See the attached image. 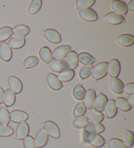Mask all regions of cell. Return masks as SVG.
Wrapping results in <instances>:
<instances>
[{
	"label": "cell",
	"mask_w": 134,
	"mask_h": 148,
	"mask_svg": "<svg viewBox=\"0 0 134 148\" xmlns=\"http://www.w3.org/2000/svg\"><path fill=\"white\" fill-rule=\"evenodd\" d=\"M83 138L85 142L88 143L95 147H101L105 144V139L99 134H87L84 131Z\"/></svg>",
	"instance_id": "obj_1"
},
{
	"label": "cell",
	"mask_w": 134,
	"mask_h": 148,
	"mask_svg": "<svg viewBox=\"0 0 134 148\" xmlns=\"http://www.w3.org/2000/svg\"><path fill=\"white\" fill-rule=\"evenodd\" d=\"M108 63L101 62L93 67L91 72V76L94 80H101L107 74Z\"/></svg>",
	"instance_id": "obj_2"
},
{
	"label": "cell",
	"mask_w": 134,
	"mask_h": 148,
	"mask_svg": "<svg viewBox=\"0 0 134 148\" xmlns=\"http://www.w3.org/2000/svg\"><path fill=\"white\" fill-rule=\"evenodd\" d=\"M43 129L47 132L48 136L53 138H59L60 136V129L55 122L52 121H47L43 123Z\"/></svg>",
	"instance_id": "obj_3"
},
{
	"label": "cell",
	"mask_w": 134,
	"mask_h": 148,
	"mask_svg": "<svg viewBox=\"0 0 134 148\" xmlns=\"http://www.w3.org/2000/svg\"><path fill=\"white\" fill-rule=\"evenodd\" d=\"M71 50L69 45H61L56 48L52 52V58L54 60H61L66 58Z\"/></svg>",
	"instance_id": "obj_4"
},
{
	"label": "cell",
	"mask_w": 134,
	"mask_h": 148,
	"mask_svg": "<svg viewBox=\"0 0 134 148\" xmlns=\"http://www.w3.org/2000/svg\"><path fill=\"white\" fill-rule=\"evenodd\" d=\"M78 14L80 18L86 22H92L96 21L98 19L96 12L90 8L79 10Z\"/></svg>",
	"instance_id": "obj_5"
},
{
	"label": "cell",
	"mask_w": 134,
	"mask_h": 148,
	"mask_svg": "<svg viewBox=\"0 0 134 148\" xmlns=\"http://www.w3.org/2000/svg\"><path fill=\"white\" fill-rule=\"evenodd\" d=\"M105 127L104 125L96 122H88L84 127V131L87 134H99L105 131Z\"/></svg>",
	"instance_id": "obj_6"
},
{
	"label": "cell",
	"mask_w": 134,
	"mask_h": 148,
	"mask_svg": "<svg viewBox=\"0 0 134 148\" xmlns=\"http://www.w3.org/2000/svg\"><path fill=\"white\" fill-rule=\"evenodd\" d=\"M120 73V64L117 59H113L108 63L107 73L111 78H117Z\"/></svg>",
	"instance_id": "obj_7"
},
{
	"label": "cell",
	"mask_w": 134,
	"mask_h": 148,
	"mask_svg": "<svg viewBox=\"0 0 134 148\" xmlns=\"http://www.w3.org/2000/svg\"><path fill=\"white\" fill-rule=\"evenodd\" d=\"M43 36L48 42L52 44H58L61 40L60 34L53 29H48L43 33Z\"/></svg>",
	"instance_id": "obj_8"
},
{
	"label": "cell",
	"mask_w": 134,
	"mask_h": 148,
	"mask_svg": "<svg viewBox=\"0 0 134 148\" xmlns=\"http://www.w3.org/2000/svg\"><path fill=\"white\" fill-rule=\"evenodd\" d=\"M10 121L15 123H20L24 122L28 119V114L22 110H13L9 113Z\"/></svg>",
	"instance_id": "obj_9"
},
{
	"label": "cell",
	"mask_w": 134,
	"mask_h": 148,
	"mask_svg": "<svg viewBox=\"0 0 134 148\" xmlns=\"http://www.w3.org/2000/svg\"><path fill=\"white\" fill-rule=\"evenodd\" d=\"M103 20H104V21L105 23H107L108 24L116 25L122 23L124 20V18L123 17V16H121V15L111 12L105 15Z\"/></svg>",
	"instance_id": "obj_10"
},
{
	"label": "cell",
	"mask_w": 134,
	"mask_h": 148,
	"mask_svg": "<svg viewBox=\"0 0 134 148\" xmlns=\"http://www.w3.org/2000/svg\"><path fill=\"white\" fill-rule=\"evenodd\" d=\"M111 7L113 11V12L121 15V16L126 14L128 12L126 4L124 1H119V0L113 1L111 3Z\"/></svg>",
	"instance_id": "obj_11"
},
{
	"label": "cell",
	"mask_w": 134,
	"mask_h": 148,
	"mask_svg": "<svg viewBox=\"0 0 134 148\" xmlns=\"http://www.w3.org/2000/svg\"><path fill=\"white\" fill-rule=\"evenodd\" d=\"M30 132V127L26 122H22L18 125L16 129V139L24 140L26 137L28 136Z\"/></svg>",
	"instance_id": "obj_12"
},
{
	"label": "cell",
	"mask_w": 134,
	"mask_h": 148,
	"mask_svg": "<svg viewBox=\"0 0 134 148\" xmlns=\"http://www.w3.org/2000/svg\"><path fill=\"white\" fill-rule=\"evenodd\" d=\"M35 143L36 147L38 148L43 147L47 144L48 140V136L43 129H40L36 134L35 137Z\"/></svg>",
	"instance_id": "obj_13"
},
{
	"label": "cell",
	"mask_w": 134,
	"mask_h": 148,
	"mask_svg": "<svg viewBox=\"0 0 134 148\" xmlns=\"http://www.w3.org/2000/svg\"><path fill=\"white\" fill-rule=\"evenodd\" d=\"M104 110L105 112V116H106L107 118L111 119L115 117V116L117 114L118 110L115 104V101L113 100V99L108 100Z\"/></svg>",
	"instance_id": "obj_14"
},
{
	"label": "cell",
	"mask_w": 134,
	"mask_h": 148,
	"mask_svg": "<svg viewBox=\"0 0 134 148\" xmlns=\"http://www.w3.org/2000/svg\"><path fill=\"white\" fill-rule=\"evenodd\" d=\"M9 86L12 92L15 94H19L23 88L22 82L15 76H11L9 78Z\"/></svg>",
	"instance_id": "obj_15"
},
{
	"label": "cell",
	"mask_w": 134,
	"mask_h": 148,
	"mask_svg": "<svg viewBox=\"0 0 134 148\" xmlns=\"http://www.w3.org/2000/svg\"><path fill=\"white\" fill-rule=\"evenodd\" d=\"M66 62L67 65H68V67H69V69H70L74 70L78 67V54H77L75 51L71 50L69 52L68 56H66Z\"/></svg>",
	"instance_id": "obj_16"
},
{
	"label": "cell",
	"mask_w": 134,
	"mask_h": 148,
	"mask_svg": "<svg viewBox=\"0 0 134 148\" xmlns=\"http://www.w3.org/2000/svg\"><path fill=\"white\" fill-rule=\"evenodd\" d=\"M96 92L94 90L90 89V90L85 91L84 97V104L86 108L88 109H92L94 106V103L96 99Z\"/></svg>",
	"instance_id": "obj_17"
},
{
	"label": "cell",
	"mask_w": 134,
	"mask_h": 148,
	"mask_svg": "<svg viewBox=\"0 0 134 148\" xmlns=\"http://www.w3.org/2000/svg\"><path fill=\"white\" fill-rule=\"evenodd\" d=\"M48 67L50 69L55 73H61V71L68 69L66 60H54L48 63Z\"/></svg>",
	"instance_id": "obj_18"
},
{
	"label": "cell",
	"mask_w": 134,
	"mask_h": 148,
	"mask_svg": "<svg viewBox=\"0 0 134 148\" xmlns=\"http://www.w3.org/2000/svg\"><path fill=\"white\" fill-rule=\"evenodd\" d=\"M86 116L88 119L90 120L92 122L100 123L104 119V115L102 112H97L94 109H88L86 111Z\"/></svg>",
	"instance_id": "obj_19"
},
{
	"label": "cell",
	"mask_w": 134,
	"mask_h": 148,
	"mask_svg": "<svg viewBox=\"0 0 134 148\" xmlns=\"http://www.w3.org/2000/svg\"><path fill=\"white\" fill-rule=\"evenodd\" d=\"M117 44L123 47H128L133 45L134 43V37L133 35L129 34H123L118 36L116 39Z\"/></svg>",
	"instance_id": "obj_20"
},
{
	"label": "cell",
	"mask_w": 134,
	"mask_h": 148,
	"mask_svg": "<svg viewBox=\"0 0 134 148\" xmlns=\"http://www.w3.org/2000/svg\"><path fill=\"white\" fill-rule=\"evenodd\" d=\"M47 80L48 86L53 90H60L62 88V84L59 80L58 76L55 74H48L47 77Z\"/></svg>",
	"instance_id": "obj_21"
},
{
	"label": "cell",
	"mask_w": 134,
	"mask_h": 148,
	"mask_svg": "<svg viewBox=\"0 0 134 148\" xmlns=\"http://www.w3.org/2000/svg\"><path fill=\"white\" fill-rule=\"evenodd\" d=\"M12 56L11 48L6 42H3L0 45V58L3 62H8L11 60Z\"/></svg>",
	"instance_id": "obj_22"
},
{
	"label": "cell",
	"mask_w": 134,
	"mask_h": 148,
	"mask_svg": "<svg viewBox=\"0 0 134 148\" xmlns=\"http://www.w3.org/2000/svg\"><path fill=\"white\" fill-rule=\"evenodd\" d=\"M107 101V97L104 95V94H103L102 93H99L96 97V99H95L93 106L94 109L97 112H103L104 111L105 105H106Z\"/></svg>",
	"instance_id": "obj_23"
},
{
	"label": "cell",
	"mask_w": 134,
	"mask_h": 148,
	"mask_svg": "<svg viewBox=\"0 0 134 148\" xmlns=\"http://www.w3.org/2000/svg\"><path fill=\"white\" fill-rule=\"evenodd\" d=\"M109 87L111 90L115 94L122 93L124 84L122 82L117 78H111L109 80Z\"/></svg>",
	"instance_id": "obj_24"
},
{
	"label": "cell",
	"mask_w": 134,
	"mask_h": 148,
	"mask_svg": "<svg viewBox=\"0 0 134 148\" xmlns=\"http://www.w3.org/2000/svg\"><path fill=\"white\" fill-rule=\"evenodd\" d=\"M15 101H16L15 94L10 89H7L3 93L2 103H3L4 105L6 107H11L15 104Z\"/></svg>",
	"instance_id": "obj_25"
},
{
	"label": "cell",
	"mask_w": 134,
	"mask_h": 148,
	"mask_svg": "<svg viewBox=\"0 0 134 148\" xmlns=\"http://www.w3.org/2000/svg\"><path fill=\"white\" fill-rule=\"evenodd\" d=\"M30 32V27L26 25H17L12 29V35L16 37H24Z\"/></svg>",
	"instance_id": "obj_26"
},
{
	"label": "cell",
	"mask_w": 134,
	"mask_h": 148,
	"mask_svg": "<svg viewBox=\"0 0 134 148\" xmlns=\"http://www.w3.org/2000/svg\"><path fill=\"white\" fill-rule=\"evenodd\" d=\"M26 43V39L24 37H14L9 40V47L12 49L17 50L24 47Z\"/></svg>",
	"instance_id": "obj_27"
},
{
	"label": "cell",
	"mask_w": 134,
	"mask_h": 148,
	"mask_svg": "<svg viewBox=\"0 0 134 148\" xmlns=\"http://www.w3.org/2000/svg\"><path fill=\"white\" fill-rule=\"evenodd\" d=\"M78 60L79 62L84 65H90L96 62V59L86 52H81L78 54Z\"/></svg>",
	"instance_id": "obj_28"
},
{
	"label": "cell",
	"mask_w": 134,
	"mask_h": 148,
	"mask_svg": "<svg viewBox=\"0 0 134 148\" xmlns=\"http://www.w3.org/2000/svg\"><path fill=\"white\" fill-rule=\"evenodd\" d=\"M40 58L44 63H49L51 61H52V52L49 48L47 47H43L40 48L39 52Z\"/></svg>",
	"instance_id": "obj_29"
},
{
	"label": "cell",
	"mask_w": 134,
	"mask_h": 148,
	"mask_svg": "<svg viewBox=\"0 0 134 148\" xmlns=\"http://www.w3.org/2000/svg\"><path fill=\"white\" fill-rule=\"evenodd\" d=\"M61 82H68L71 81L75 76V71L70 69H66L61 71L59 73V75L57 76Z\"/></svg>",
	"instance_id": "obj_30"
},
{
	"label": "cell",
	"mask_w": 134,
	"mask_h": 148,
	"mask_svg": "<svg viewBox=\"0 0 134 148\" xmlns=\"http://www.w3.org/2000/svg\"><path fill=\"white\" fill-rule=\"evenodd\" d=\"M115 104L117 109L122 112H128L132 108L126 99L124 97H118L115 101Z\"/></svg>",
	"instance_id": "obj_31"
},
{
	"label": "cell",
	"mask_w": 134,
	"mask_h": 148,
	"mask_svg": "<svg viewBox=\"0 0 134 148\" xmlns=\"http://www.w3.org/2000/svg\"><path fill=\"white\" fill-rule=\"evenodd\" d=\"M42 6V1L41 0H33L31 2L28 10V13L30 15H33L40 11Z\"/></svg>",
	"instance_id": "obj_32"
},
{
	"label": "cell",
	"mask_w": 134,
	"mask_h": 148,
	"mask_svg": "<svg viewBox=\"0 0 134 148\" xmlns=\"http://www.w3.org/2000/svg\"><path fill=\"white\" fill-rule=\"evenodd\" d=\"M86 111V108L83 102H79V103L76 104V106H75L73 112V116L76 118V117H78L80 116H84Z\"/></svg>",
	"instance_id": "obj_33"
},
{
	"label": "cell",
	"mask_w": 134,
	"mask_h": 148,
	"mask_svg": "<svg viewBox=\"0 0 134 148\" xmlns=\"http://www.w3.org/2000/svg\"><path fill=\"white\" fill-rule=\"evenodd\" d=\"M12 35V29L11 27L6 26L0 29V42L6 41Z\"/></svg>",
	"instance_id": "obj_34"
},
{
	"label": "cell",
	"mask_w": 134,
	"mask_h": 148,
	"mask_svg": "<svg viewBox=\"0 0 134 148\" xmlns=\"http://www.w3.org/2000/svg\"><path fill=\"white\" fill-rule=\"evenodd\" d=\"M95 3V0H77L75 3L77 9L81 10L90 8Z\"/></svg>",
	"instance_id": "obj_35"
},
{
	"label": "cell",
	"mask_w": 134,
	"mask_h": 148,
	"mask_svg": "<svg viewBox=\"0 0 134 148\" xmlns=\"http://www.w3.org/2000/svg\"><path fill=\"white\" fill-rule=\"evenodd\" d=\"M88 123V119L85 116L76 117L73 121V127L75 129H82Z\"/></svg>",
	"instance_id": "obj_36"
},
{
	"label": "cell",
	"mask_w": 134,
	"mask_h": 148,
	"mask_svg": "<svg viewBox=\"0 0 134 148\" xmlns=\"http://www.w3.org/2000/svg\"><path fill=\"white\" fill-rule=\"evenodd\" d=\"M10 122L9 112L4 107L0 108V124L1 125H7Z\"/></svg>",
	"instance_id": "obj_37"
},
{
	"label": "cell",
	"mask_w": 134,
	"mask_h": 148,
	"mask_svg": "<svg viewBox=\"0 0 134 148\" xmlns=\"http://www.w3.org/2000/svg\"><path fill=\"white\" fill-rule=\"evenodd\" d=\"M39 63V59L36 56H29L26 58L24 63H23V67L25 69H31L35 67Z\"/></svg>",
	"instance_id": "obj_38"
},
{
	"label": "cell",
	"mask_w": 134,
	"mask_h": 148,
	"mask_svg": "<svg viewBox=\"0 0 134 148\" xmlns=\"http://www.w3.org/2000/svg\"><path fill=\"white\" fill-rule=\"evenodd\" d=\"M73 94L74 97L77 100L82 101L84 99L85 90L83 87H82L81 85H77L73 89Z\"/></svg>",
	"instance_id": "obj_39"
},
{
	"label": "cell",
	"mask_w": 134,
	"mask_h": 148,
	"mask_svg": "<svg viewBox=\"0 0 134 148\" xmlns=\"http://www.w3.org/2000/svg\"><path fill=\"white\" fill-rule=\"evenodd\" d=\"M109 148H128L123 141L118 138L110 139L107 143Z\"/></svg>",
	"instance_id": "obj_40"
},
{
	"label": "cell",
	"mask_w": 134,
	"mask_h": 148,
	"mask_svg": "<svg viewBox=\"0 0 134 148\" xmlns=\"http://www.w3.org/2000/svg\"><path fill=\"white\" fill-rule=\"evenodd\" d=\"M92 69H93V66H92V65H85L84 67H82L81 69H80L79 73L80 78L82 79V80H84V79L88 78L90 75H91Z\"/></svg>",
	"instance_id": "obj_41"
},
{
	"label": "cell",
	"mask_w": 134,
	"mask_h": 148,
	"mask_svg": "<svg viewBox=\"0 0 134 148\" xmlns=\"http://www.w3.org/2000/svg\"><path fill=\"white\" fill-rule=\"evenodd\" d=\"M134 134L129 130H126L124 132V144L128 148L131 147L133 145Z\"/></svg>",
	"instance_id": "obj_42"
},
{
	"label": "cell",
	"mask_w": 134,
	"mask_h": 148,
	"mask_svg": "<svg viewBox=\"0 0 134 148\" xmlns=\"http://www.w3.org/2000/svg\"><path fill=\"white\" fill-rule=\"evenodd\" d=\"M14 134V130L8 125H0V137H8Z\"/></svg>",
	"instance_id": "obj_43"
},
{
	"label": "cell",
	"mask_w": 134,
	"mask_h": 148,
	"mask_svg": "<svg viewBox=\"0 0 134 148\" xmlns=\"http://www.w3.org/2000/svg\"><path fill=\"white\" fill-rule=\"evenodd\" d=\"M23 146L24 148H37L34 138L31 136H27L23 140Z\"/></svg>",
	"instance_id": "obj_44"
},
{
	"label": "cell",
	"mask_w": 134,
	"mask_h": 148,
	"mask_svg": "<svg viewBox=\"0 0 134 148\" xmlns=\"http://www.w3.org/2000/svg\"><path fill=\"white\" fill-rule=\"evenodd\" d=\"M122 92L124 93L127 95H134V83H129L123 87Z\"/></svg>",
	"instance_id": "obj_45"
},
{
	"label": "cell",
	"mask_w": 134,
	"mask_h": 148,
	"mask_svg": "<svg viewBox=\"0 0 134 148\" xmlns=\"http://www.w3.org/2000/svg\"><path fill=\"white\" fill-rule=\"evenodd\" d=\"M126 7H127V10L128 11L130 12H133L134 11V1L133 0H131V1H129V3L126 5Z\"/></svg>",
	"instance_id": "obj_46"
},
{
	"label": "cell",
	"mask_w": 134,
	"mask_h": 148,
	"mask_svg": "<svg viewBox=\"0 0 134 148\" xmlns=\"http://www.w3.org/2000/svg\"><path fill=\"white\" fill-rule=\"evenodd\" d=\"M126 100L128 101L129 104H130L131 106H134V95L128 96L127 99H126Z\"/></svg>",
	"instance_id": "obj_47"
},
{
	"label": "cell",
	"mask_w": 134,
	"mask_h": 148,
	"mask_svg": "<svg viewBox=\"0 0 134 148\" xmlns=\"http://www.w3.org/2000/svg\"><path fill=\"white\" fill-rule=\"evenodd\" d=\"M3 90L2 88L0 87V104L2 103V101H3Z\"/></svg>",
	"instance_id": "obj_48"
}]
</instances>
